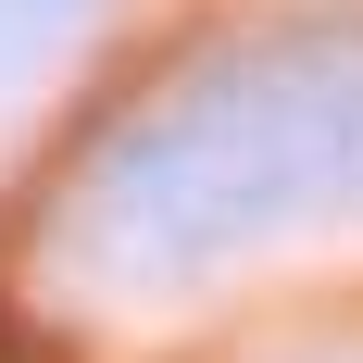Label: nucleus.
<instances>
[{
  "label": "nucleus",
  "mask_w": 363,
  "mask_h": 363,
  "mask_svg": "<svg viewBox=\"0 0 363 363\" xmlns=\"http://www.w3.org/2000/svg\"><path fill=\"white\" fill-rule=\"evenodd\" d=\"M138 263H201L301 213H363V50L289 38L276 63H201L150 113L125 163H101Z\"/></svg>",
  "instance_id": "obj_1"
}]
</instances>
